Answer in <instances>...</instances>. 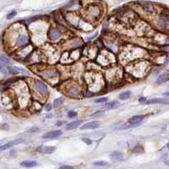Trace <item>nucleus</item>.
<instances>
[{
    "label": "nucleus",
    "mask_w": 169,
    "mask_h": 169,
    "mask_svg": "<svg viewBox=\"0 0 169 169\" xmlns=\"http://www.w3.org/2000/svg\"><path fill=\"white\" fill-rule=\"evenodd\" d=\"M42 77L44 78L45 80H48V81H50V80H55V79H57V77H58V71L55 69H53V68H49V69H47L46 70H44L42 74Z\"/></svg>",
    "instance_id": "obj_6"
},
{
    "label": "nucleus",
    "mask_w": 169,
    "mask_h": 169,
    "mask_svg": "<svg viewBox=\"0 0 169 169\" xmlns=\"http://www.w3.org/2000/svg\"><path fill=\"white\" fill-rule=\"evenodd\" d=\"M102 15V8L96 4H90L85 8V17L90 21H95Z\"/></svg>",
    "instance_id": "obj_1"
},
{
    "label": "nucleus",
    "mask_w": 169,
    "mask_h": 169,
    "mask_svg": "<svg viewBox=\"0 0 169 169\" xmlns=\"http://www.w3.org/2000/svg\"><path fill=\"white\" fill-rule=\"evenodd\" d=\"M59 169H74V168L71 166H62Z\"/></svg>",
    "instance_id": "obj_33"
},
{
    "label": "nucleus",
    "mask_w": 169,
    "mask_h": 169,
    "mask_svg": "<svg viewBox=\"0 0 169 169\" xmlns=\"http://www.w3.org/2000/svg\"><path fill=\"white\" fill-rule=\"evenodd\" d=\"M168 80V74L167 73L162 74H161V75L157 78L156 84H162V83L166 82Z\"/></svg>",
    "instance_id": "obj_20"
},
{
    "label": "nucleus",
    "mask_w": 169,
    "mask_h": 169,
    "mask_svg": "<svg viewBox=\"0 0 169 169\" xmlns=\"http://www.w3.org/2000/svg\"><path fill=\"white\" fill-rule=\"evenodd\" d=\"M68 115H69V118H74V117L77 116V112H74V111H70V112H68Z\"/></svg>",
    "instance_id": "obj_30"
},
{
    "label": "nucleus",
    "mask_w": 169,
    "mask_h": 169,
    "mask_svg": "<svg viewBox=\"0 0 169 169\" xmlns=\"http://www.w3.org/2000/svg\"><path fill=\"white\" fill-rule=\"evenodd\" d=\"M111 159L115 162H120L124 159V155L120 151H114L111 155Z\"/></svg>",
    "instance_id": "obj_17"
},
{
    "label": "nucleus",
    "mask_w": 169,
    "mask_h": 169,
    "mask_svg": "<svg viewBox=\"0 0 169 169\" xmlns=\"http://www.w3.org/2000/svg\"><path fill=\"white\" fill-rule=\"evenodd\" d=\"M21 70H22V69H19V68H17V67H8V73L10 74H13V75L19 74L21 73Z\"/></svg>",
    "instance_id": "obj_21"
},
{
    "label": "nucleus",
    "mask_w": 169,
    "mask_h": 169,
    "mask_svg": "<svg viewBox=\"0 0 169 169\" xmlns=\"http://www.w3.org/2000/svg\"><path fill=\"white\" fill-rule=\"evenodd\" d=\"M114 56L110 53V52H101V54H100V57L98 58V61L101 63V64H103V65H107V64H111V63H112V62H114Z\"/></svg>",
    "instance_id": "obj_5"
},
{
    "label": "nucleus",
    "mask_w": 169,
    "mask_h": 169,
    "mask_svg": "<svg viewBox=\"0 0 169 169\" xmlns=\"http://www.w3.org/2000/svg\"><path fill=\"white\" fill-rule=\"evenodd\" d=\"M15 15H16V11L15 10H13V11H11L10 13H8L7 15V19L8 20H10V19H12V18H14Z\"/></svg>",
    "instance_id": "obj_28"
},
{
    "label": "nucleus",
    "mask_w": 169,
    "mask_h": 169,
    "mask_svg": "<svg viewBox=\"0 0 169 169\" xmlns=\"http://www.w3.org/2000/svg\"><path fill=\"white\" fill-rule=\"evenodd\" d=\"M41 129H40V128H37V127H32V128H30L29 130L27 131L30 134H32V133H37L39 132Z\"/></svg>",
    "instance_id": "obj_27"
},
{
    "label": "nucleus",
    "mask_w": 169,
    "mask_h": 169,
    "mask_svg": "<svg viewBox=\"0 0 169 169\" xmlns=\"http://www.w3.org/2000/svg\"><path fill=\"white\" fill-rule=\"evenodd\" d=\"M83 141L86 143V144H87V145H91V140H90V139H86V138H84L83 139Z\"/></svg>",
    "instance_id": "obj_34"
},
{
    "label": "nucleus",
    "mask_w": 169,
    "mask_h": 169,
    "mask_svg": "<svg viewBox=\"0 0 169 169\" xmlns=\"http://www.w3.org/2000/svg\"><path fill=\"white\" fill-rule=\"evenodd\" d=\"M146 101V99L145 97H140V99H139V102H140V103H145Z\"/></svg>",
    "instance_id": "obj_35"
},
{
    "label": "nucleus",
    "mask_w": 169,
    "mask_h": 169,
    "mask_svg": "<svg viewBox=\"0 0 169 169\" xmlns=\"http://www.w3.org/2000/svg\"><path fill=\"white\" fill-rule=\"evenodd\" d=\"M22 141L23 140H15V141H11V142H8V143L5 144V145L0 146V151H4V150H7V149H9L10 147L14 146H15V145L19 144V143H21Z\"/></svg>",
    "instance_id": "obj_15"
},
{
    "label": "nucleus",
    "mask_w": 169,
    "mask_h": 169,
    "mask_svg": "<svg viewBox=\"0 0 169 169\" xmlns=\"http://www.w3.org/2000/svg\"><path fill=\"white\" fill-rule=\"evenodd\" d=\"M52 105L50 104V103H48V104H47L46 105V107H45V109H46V111H47V112H50V111L52 110Z\"/></svg>",
    "instance_id": "obj_32"
},
{
    "label": "nucleus",
    "mask_w": 169,
    "mask_h": 169,
    "mask_svg": "<svg viewBox=\"0 0 169 169\" xmlns=\"http://www.w3.org/2000/svg\"><path fill=\"white\" fill-rule=\"evenodd\" d=\"M9 59L4 55H0V70H4L9 64Z\"/></svg>",
    "instance_id": "obj_13"
},
{
    "label": "nucleus",
    "mask_w": 169,
    "mask_h": 169,
    "mask_svg": "<svg viewBox=\"0 0 169 169\" xmlns=\"http://www.w3.org/2000/svg\"><path fill=\"white\" fill-rule=\"evenodd\" d=\"M147 67H148V64L144 61L137 63L136 64H134V66L130 67V73L132 74L134 77L141 78L146 73Z\"/></svg>",
    "instance_id": "obj_3"
},
{
    "label": "nucleus",
    "mask_w": 169,
    "mask_h": 169,
    "mask_svg": "<svg viewBox=\"0 0 169 169\" xmlns=\"http://www.w3.org/2000/svg\"><path fill=\"white\" fill-rule=\"evenodd\" d=\"M103 114V111H97L95 113H92L91 116L92 117H98V116H102Z\"/></svg>",
    "instance_id": "obj_29"
},
{
    "label": "nucleus",
    "mask_w": 169,
    "mask_h": 169,
    "mask_svg": "<svg viewBox=\"0 0 169 169\" xmlns=\"http://www.w3.org/2000/svg\"><path fill=\"white\" fill-rule=\"evenodd\" d=\"M140 6L141 8L147 12V13H150V14H152L156 11V8H155V6L150 2H146V1H142V2H140Z\"/></svg>",
    "instance_id": "obj_9"
},
{
    "label": "nucleus",
    "mask_w": 169,
    "mask_h": 169,
    "mask_svg": "<svg viewBox=\"0 0 169 169\" xmlns=\"http://www.w3.org/2000/svg\"><path fill=\"white\" fill-rule=\"evenodd\" d=\"M64 91L67 95L71 97H77L80 96L81 92V86L79 84L73 81H69L64 86Z\"/></svg>",
    "instance_id": "obj_2"
},
{
    "label": "nucleus",
    "mask_w": 169,
    "mask_h": 169,
    "mask_svg": "<svg viewBox=\"0 0 169 169\" xmlns=\"http://www.w3.org/2000/svg\"><path fill=\"white\" fill-rule=\"evenodd\" d=\"M96 166H106L107 165V162H96L94 163Z\"/></svg>",
    "instance_id": "obj_31"
},
{
    "label": "nucleus",
    "mask_w": 169,
    "mask_h": 169,
    "mask_svg": "<svg viewBox=\"0 0 169 169\" xmlns=\"http://www.w3.org/2000/svg\"><path fill=\"white\" fill-rule=\"evenodd\" d=\"M21 165L24 168H33V167L37 166V163L35 161H25V162H21Z\"/></svg>",
    "instance_id": "obj_22"
},
{
    "label": "nucleus",
    "mask_w": 169,
    "mask_h": 169,
    "mask_svg": "<svg viewBox=\"0 0 169 169\" xmlns=\"http://www.w3.org/2000/svg\"><path fill=\"white\" fill-rule=\"evenodd\" d=\"M29 42V36L27 33H21L15 38V47H22Z\"/></svg>",
    "instance_id": "obj_4"
},
{
    "label": "nucleus",
    "mask_w": 169,
    "mask_h": 169,
    "mask_svg": "<svg viewBox=\"0 0 169 169\" xmlns=\"http://www.w3.org/2000/svg\"><path fill=\"white\" fill-rule=\"evenodd\" d=\"M35 89L37 90V91L41 96H47L48 93V90H47V86L43 82L40 81H35Z\"/></svg>",
    "instance_id": "obj_7"
},
{
    "label": "nucleus",
    "mask_w": 169,
    "mask_h": 169,
    "mask_svg": "<svg viewBox=\"0 0 169 169\" xmlns=\"http://www.w3.org/2000/svg\"><path fill=\"white\" fill-rule=\"evenodd\" d=\"M145 118V116L143 115H136V116H134L133 118H131L129 120V124H134V126H137L140 124V122L143 120V118Z\"/></svg>",
    "instance_id": "obj_14"
},
{
    "label": "nucleus",
    "mask_w": 169,
    "mask_h": 169,
    "mask_svg": "<svg viewBox=\"0 0 169 169\" xmlns=\"http://www.w3.org/2000/svg\"><path fill=\"white\" fill-rule=\"evenodd\" d=\"M62 131L61 130H52L50 132L46 133L43 134L42 138L43 139H54V138H58L60 135H62Z\"/></svg>",
    "instance_id": "obj_11"
},
{
    "label": "nucleus",
    "mask_w": 169,
    "mask_h": 169,
    "mask_svg": "<svg viewBox=\"0 0 169 169\" xmlns=\"http://www.w3.org/2000/svg\"><path fill=\"white\" fill-rule=\"evenodd\" d=\"M130 96H131V91H124V92H122V93L119 95V98L122 99V100H126V99H128Z\"/></svg>",
    "instance_id": "obj_24"
},
{
    "label": "nucleus",
    "mask_w": 169,
    "mask_h": 169,
    "mask_svg": "<svg viewBox=\"0 0 169 169\" xmlns=\"http://www.w3.org/2000/svg\"><path fill=\"white\" fill-rule=\"evenodd\" d=\"M146 104H153V103H165V104H167L168 102L163 100V99H160V98H154V99H151L149 101H146Z\"/></svg>",
    "instance_id": "obj_23"
},
{
    "label": "nucleus",
    "mask_w": 169,
    "mask_h": 169,
    "mask_svg": "<svg viewBox=\"0 0 169 169\" xmlns=\"http://www.w3.org/2000/svg\"><path fill=\"white\" fill-rule=\"evenodd\" d=\"M83 123L82 120H76V121H73L69 124H68L66 126L67 130H71V129H74L76 128H78L79 126H81V124Z\"/></svg>",
    "instance_id": "obj_16"
},
{
    "label": "nucleus",
    "mask_w": 169,
    "mask_h": 169,
    "mask_svg": "<svg viewBox=\"0 0 169 169\" xmlns=\"http://www.w3.org/2000/svg\"><path fill=\"white\" fill-rule=\"evenodd\" d=\"M99 126H100V123L98 121H92L82 125L81 129H95L99 128Z\"/></svg>",
    "instance_id": "obj_12"
},
{
    "label": "nucleus",
    "mask_w": 169,
    "mask_h": 169,
    "mask_svg": "<svg viewBox=\"0 0 169 169\" xmlns=\"http://www.w3.org/2000/svg\"><path fill=\"white\" fill-rule=\"evenodd\" d=\"M107 100H108V98H107V97H100V98H97V99H96L95 103H106Z\"/></svg>",
    "instance_id": "obj_26"
},
{
    "label": "nucleus",
    "mask_w": 169,
    "mask_h": 169,
    "mask_svg": "<svg viewBox=\"0 0 169 169\" xmlns=\"http://www.w3.org/2000/svg\"><path fill=\"white\" fill-rule=\"evenodd\" d=\"M61 31L57 28H52L49 30L48 34H47V38L52 41V42H56L61 37Z\"/></svg>",
    "instance_id": "obj_8"
},
{
    "label": "nucleus",
    "mask_w": 169,
    "mask_h": 169,
    "mask_svg": "<svg viewBox=\"0 0 169 169\" xmlns=\"http://www.w3.org/2000/svg\"><path fill=\"white\" fill-rule=\"evenodd\" d=\"M118 106H119V103H118V101H113V102H110V103H106L105 106H104V107H105V109L109 110V109L116 108V107H118Z\"/></svg>",
    "instance_id": "obj_19"
},
{
    "label": "nucleus",
    "mask_w": 169,
    "mask_h": 169,
    "mask_svg": "<svg viewBox=\"0 0 169 169\" xmlns=\"http://www.w3.org/2000/svg\"><path fill=\"white\" fill-rule=\"evenodd\" d=\"M63 124H64L63 122H60V121H59V122H58V123H57V125H58V126H60V125H62Z\"/></svg>",
    "instance_id": "obj_36"
},
{
    "label": "nucleus",
    "mask_w": 169,
    "mask_h": 169,
    "mask_svg": "<svg viewBox=\"0 0 169 169\" xmlns=\"http://www.w3.org/2000/svg\"><path fill=\"white\" fill-rule=\"evenodd\" d=\"M64 102V97H59V98H57V99L54 100V102H53V106H54L55 107H58L60 106Z\"/></svg>",
    "instance_id": "obj_25"
},
{
    "label": "nucleus",
    "mask_w": 169,
    "mask_h": 169,
    "mask_svg": "<svg viewBox=\"0 0 169 169\" xmlns=\"http://www.w3.org/2000/svg\"><path fill=\"white\" fill-rule=\"evenodd\" d=\"M38 151L44 153V154H51L54 151H55V147L54 146H43V147H39Z\"/></svg>",
    "instance_id": "obj_18"
},
{
    "label": "nucleus",
    "mask_w": 169,
    "mask_h": 169,
    "mask_svg": "<svg viewBox=\"0 0 169 169\" xmlns=\"http://www.w3.org/2000/svg\"><path fill=\"white\" fill-rule=\"evenodd\" d=\"M158 25L162 27V28H166L168 26V12H164L162 13L159 21H158Z\"/></svg>",
    "instance_id": "obj_10"
}]
</instances>
